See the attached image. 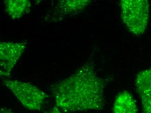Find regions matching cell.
Masks as SVG:
<instances>
[{
    "label": "cell",
    "mask_w": 151,
    "mask_h": 113,
    "mask_svg": "<svg viewBox=\"0 0 151 113\" xmlns=\"http://www.w3.org/2000/svg\"><path fill=\"white\" fill-rule=\"evenodd\" d=\"M106 82L90 59L70 77L51 85L50 91L56 106L65 112L103 110Z\"/></svg>",
    "instance_id": "cell-1"
},
{
    "label": "cell",
    "mask_w": 151,
    "mask_h": 113,
    "mask_svg": "<svg viewBox=\"0 0 151 113\" xmlns=\"http://www.w3.org/2000/svg\"><path fill=\"white\" fill-rule=\"evenodd\" d=\"M121 17L128 30L135 35H142L148 25L150 3L147 0H122Z\"/></svg>",
    "instance_id": "cell-2"
},
{
    "label": "cell",
    "mask_w": 151,
    "mask_h": 113,
    "mask_svg": "<svg viewBox=\"0 0 151 113\" xmlns=\"http://www.w3.org/2000/svg\"><path fill=\"white\" fill-rule=\"evenodd\" d=\"M2 82L20 103L30 111H40L49 97L45 91L29 83L8 79L3 80Z\"/></svg>",
    "instance_id": "cell-3"
},
{
    "label": "cell",
    "mask_w": 151,
    "mask_h": 113,
    "mask_svg": "<svg viewBox=\"0 0 151 113\" xmlns=\"http://www.w3.org/2000/svg\"><path fill=\"white\" fill-rule=\"evenodd\" d=\"M26 42L0 43V74L2 78L10 76L20 57L27 49Z\"/></svg>",
    "instance_id": "cell-4"
},
{
    "label": "cell",
    "mask_w": 151,
    "mask_h": 113,
    "mask_svg": "<svg viewBox=\"0 0 151 113\" xmlns=\"http://www.w3.org/2000/svg\"><path fill=\"white\" fill-rule=\"evenodd\" d=\"M91 3L90 0H62L51 9L46 15L47 22H56L63 20L65 17L80 12Z\"/></svg>",
    "instance_id": "cell-5"
},
{
    "label": "cell",
    "mask_w": 151,
    "mask_h": 113,
    "mask_svg": "<svg viewBox=\"0 0 151 113\" xmlns=\"http://www.w3.org/2000/svg\"><path fill=\"white\" fill-rule=\"evenodd\" d=\"M113 110L114 113H137L138 107L131 94L124 91L118 95L114 101Z\"/></svg>",
    "instance_id": "cell-6"
},
{
    "label": "cell",
    "mask_w": 151,
    "mask_h": 113,
    "mask_svg": "<svg viewBox=\"0 0 151 113\" xmlns=\"http://www.w3.org/2000/svg\"><path fill=\"white\" fill-rule=\"evenodd\" d=\"M5 11L12 19H18L30 12L31 2L28 0L4 1Z\"/></svg>",
    "instance_id": "cell-7"
},
{
    "label": "cell",
    "mask_w": 151,
    "mask_h": 113,
    "mask_svg": "<svg viewBox=\"0 0 151 113\" xmlns=\"http://www.w3.org/2000/svg\"><path fill=\"white\" fill-rule=\"evenodd\" d=\"M135 86L139 96L151 97V67L137 74Z\"/></svg>",
    "instance_id": "cell-8"
},
{
    "label": "cell",
    "mask_w": 151,
    "mask_h": 113,
    "mask_svg": "<svg viewBox=\"0 0 151 113\" xmlns=\"http://www.w3.org/2000/svg\"><path fill=\"white\" fill-rule=\"evenodd\" d=\"M141 101L143 113H151V97L139 96Z\"/></svg>",
    "instance_id": "cell-9"
},
{
    "label": "cell",
    "mask_w": 151,
    "mask_h": 113,
    "mask_svg": "<svg viewBox=\"0 0 151 113\" xmlns=\"http://www.w3.org/2000/svg\"><path fill=\"white\" fill-rule=\"evenodd\" d=\"M45 113H62L61 110L57 106L54 107L50 111L46 112Z\"/></svg>",
    "instance_id": "cell-10"
},
{
    "label": "cell",
    "mask_w": 151,
    "mask_h": 113,
    "mask_svg": "<svg viewBox=\"0 0 151 113\" xmlns=\"http://www.w3.org/2000/svg\"><path fill=\"white\" fill-rule=\"evenodd\" d=\"M0 113H15L13 112L10 110V109H7L6 108H1L0 110Z\"/></svg>",
    "instance_id": "cell-11"
}]
</instances>
